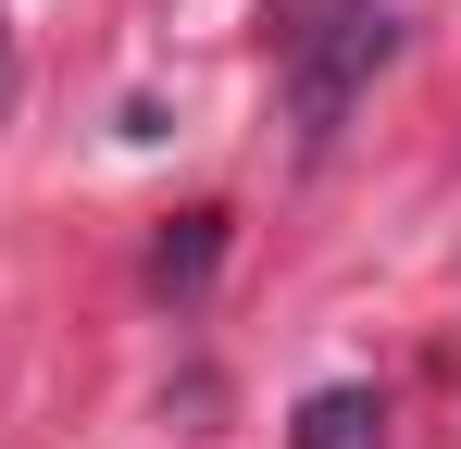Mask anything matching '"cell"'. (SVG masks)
<instances>
[{
    "label": "cell",
    "mask_w": 461,
    "mask_h": 449,
    "mask_svg": "<svg viewBox=\"0 0 461 449\" xmlns=\"http://www.w3.org/2000/svg\"><path fill=\"white\" fill-rule=\"evenodd\" d=\"M212 250H225V213H187V224L150 250V288H162V299H200V288H212Z\"/></svg>",
    "instance_id": "3957f363"
},
{
    "label": "cell",
    "mask_w": 461,
    "mask_h": 449,
    "mask_svg": "<svg viewBox=\"0 0 461 449\" xmlns=\"http://www.w3.org/2000/svg\"><path fill=\"white\" fill-rule=\"evenodd\" d=\"M0 75H13V50H0Z\"/></svg>",
    "instance_id": "277c9868"
},
{
    "label": "cell",
    "mask_w": 461,
    "mask_h": 449,
    "mask_svg": "<svg viewBox=\"0 0 461 449\" xmlns=\"http://www.w3.org/2000/svg\"><path fill=\"white\" fill-rule=\"evenodd\" d=\"M300 449H386V399L375 387H324L300 412Z\"/></svg>",
    "instance_id": "7a4b0ae2"
},
{
    "label": "cell",
    "mask_w": 461,
    "mask_h": 449,
    "mask_svg": "<svg viewBox=\"0 0 461 449\" xmlns=\"http://www.w3.org/2000/svg\"><path fill=\"white\" fill-rule=\"evenodd\" d=\"M386 38H399L386 13H337V38L300 63V150H324V138H337V113H349V87L386 63Z\"/></svg>",
    "instance_id": "6da1fadb"
}]
</instances>
